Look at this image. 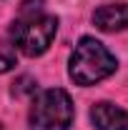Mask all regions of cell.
<instances>
[{
	"instance_id": "cell-3",
	"label": "cell",
	"mask_w": 128,
	"mask_h": 130,
	"mask_svg": "<svg viewBox=\"0 0 128 130\" xmlns=\"http://www.w3.org/2000/svg\"><path fill=\"white\" fill-rule=\"evenodd\" d=\"M58 32V18L55 15H33V18H18L10 28V38L23 55L38 58L50 48L53 38Z\"/></svg>"
},
{
	"instance_id": "cell-4",
	"label": "cell",
	"mask_w": 128,
	"mask_h": 130,
	"mask_svg": "<svg viewBox=\"0 0 128 130\" xmlns=\"http://www.w3.org/2000/svg\"><path fill=\"white\" fill-rule=\"evenodd\" d=\"M91 120L96 130H128V110L113 103H96L91 108Z\"/></svg>"
},
{
	"instance_id": "cell-7",
	"label": "cell",
	"mask_w": 128,
	"mask_h": 130,
	"mask_svg": "<svg viewBox=\"0 0 128 130\" xmlns=\"http://www.w3.org/2000/svg\"><path fill=\"white\" fill-rule=\"evenodd\" d=\"M43 3H45V0H23V5H20V18L40 15V13H43Z\"/></svg>"
},
{
	"instance_id": "cell-6",
	"label": "cell",
	"mask_w": 128,
	"mask_h": 130,
	"mask_svg": "<svg viewBox=\"0 0 128 130\" xmlns=\"http://www.w3.org/2000/svg\"><path fill=\"white\" fill-rule=\"evenodd\" d=\"M13 65H15V48L0 40V73L13 70Z\"/></svg>"
},
{
	"instance_id": "cell-8",
	"label": "cell",
	"mask_w": 128,
	"mask_h": 130,
	"mask_svg": "<svg viewBox=\"0 0 128 130\" xmlns=\"http://www.w3.org/2000/svg\"><path fill=\"white\" fill-rule=\"evenodd\" d=\"M30 93H35V80L28 78V75H23V78L13 85V95H30Z\"/></svg>"
},
{
	"instance_id": "cell-2",
	"label": "cell",
	"mask_w": 128,
	"mask_h": 130,
	"mask_svg": "<svg viewBox=\"0 0 128 130\" xmlns=\"http://www.w3.org/2000/svg\"><path fill=\"white\" fill-rule=\"evenodd\" d=\"M73 123V100L63 88L38 93L30 105L33 130H68Z\"/></svg>"
},
{
	"instance_id": "cell-5",
	"label": "cell",
	"mask_w": 128,
	"mask_h": 130,
	"mask_svg": "<svg viewBox=\"0 0 128 130\" xmlns=\"http://www.w3.org/2000/svg\"><path fill=\"white\" fill-rule=\"evenodd\" d=\"M93 23L103 32H118L128 28V5L126 3H111L93 13Z\"/></svg>"
},
{
	"instance_id": "cell-1",
	"label": "cell",
	"mask_w": 128,
	"mask_h": 130,
	"mask_svg": "<svg viewBox=\"0 0 128 130\" xmlns=\"http://www.w3.org/2000/svg\"><path fill=\"white\" fill-rule=\"evenodd\" d=\"M116 65L118 63H116L113 53L100 40L80 38L78 45L70 53V60H68V75L78 85H96L111 75Z\"/></svg>"
}]
</instances>
